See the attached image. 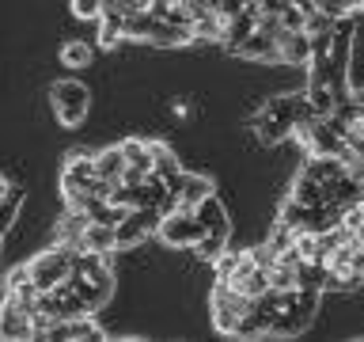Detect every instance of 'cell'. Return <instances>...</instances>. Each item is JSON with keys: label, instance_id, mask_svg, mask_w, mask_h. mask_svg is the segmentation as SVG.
I'll use <instances>...</instances> for the list:
<instances>
[{"label": "cell", "instance_id": "cell-1", "mask_svg": "<svg viewBox=\"0 0 364 342\" xmlns=\"http://www.w3.org/2000/svg\"><path fill=\"white\" fill-rule=\"evenodd\" d=\"M250 308H255V301L243 293H235L228 281L213 285V323L220 335H239V323L250 316Z\"/></svg>", "mask_w": 364, "mask_h": 342}, {"label": "cell", "instance_id": "cell-2", "mask_svg": "<svg viewBox=\"0 0 364 342\" xmlns=\"http://www.w3.org/2000/svg\"><path fill=\"white\" fill-rule=\"evenodd\" d=\"M50 103H53V114L61 125H80L87 118V107H91V95L80 80H57L50 88Z\"/></svg>", "mask_w": 364, "mask_h": 342}, {"label": "cell", "instance_id": "cell-3", "mask_svg": "<svg viewBox=\"0 0 364 342\" xmlns=\"http://www.w3.org/2000/svg\"><path fill=\"white\" fill-rule=\"evenodd\" d=\"M156 236L164 239L167 247H198V239L205 236V224L198 221L193 209H171V213H164Z\"/></svg>", "mask_w": 364, "mask_h": 342}, {"label": "cell", "instance_id": "cell-4", "mask_svg": "<svg viewBox=\"0 0 364 342\" xmlns=\"http://www.w3.org/2000/svg\"><path fill=\"white\" fill-rule=\"evenodd\" d=\"M167 209H159V205H141V209H133L125 221L118 224V247H133L141 244V239L156 236L159 232V221H164Z\"/></svg>", "mask_w": 364, "mask_h": 342}, {"label": "cell", "instance_id": "cell-5", "mask_svg": "<svg viewBox=\"0 0 364 342\" xmlns=\"http://www.w3.org/2000/svg\"><path fill=\"white\" fill-rule=\"evenodd\" d=\"M209 194H213V182L209 179L182 171V175L171 182V209H198Z\"/></svg>", "mask_w": 364, "mask_h": 342}, {"label": "cell", "instance_id": "cell-6", "mask_svg": "<svg viewBox=\"0 0 364 342\" xmlns=\"http://www.w3.org/2000/svg\"><path fill=\"white\" fill-rule=\"evenodd\" d=\"M0 338H34V312L16 304L11 296H4V308H0Z\"/></svg>", "mask_w": 364, "mask_h": 342}, {"label": "cell", "instance_id": "cell-7", "mask_svg": "<svg viewBox=\"0 0 364 342\" xmlns=\"http://www.w3.org/2000/svg\"><path fill=\"white\" fill-rule=\"evenodd\" d=\"M122 152H125V179L129 182H141L156 171V156L148 141H122Z\"/></svg>", "mask_w": 364, "mask_h": 342}, {"label": "cell", "instance_id": "cell-8", "mask_svg": "<svg viewBox=\"0 0 364 342\" xmlns=\"http://www.w3.org/2000/svg\"><path fill=\"white\" fill-rule=\"evenodd\" d=\"M311 34L307 31H284L277 38V57L281 65H307L311 61Z\"/></svg>", "mask_w": 364, "mask_h": 342}, {"label": "cell", "instance_id": "cell-9", "mask_svg": "<svg viewBox=\"0 0 364 342\" xmlns=\"http://www.w3.org/2000/svg\"><path fill=\"white\" fill-rule=\"evenodd\" d=\"M80 244L87 251H102V255H110L114 247H118V224H107V221H87L84 236H80Z\"/></svg>", "mask_w": 364, "mask_h": 342}, {"label": "cell", "instance_id": "cell-10", "mask_svg": "<svg viewBox=\"0 0 364 342\" xmlns=\"http://www.w3.org/2000/svg\"><path fill=\"white\" fill-rule=\"evenodd\" d=\"M235 53L247 57V61H281V57H277V38L266 34V31H255Z\"/></svg>", "mask_w": 364, "mask_h": 342}, {"label": "cell", "instance_id": "cell-11", "mask_svg": "<svg viewBox=\"0 0 364 342\" xmlns=\"http://www.w3.org/2000/svg\"><path fill=\"white\" fill-rule=\"evenodd\" d=\"M95 167H99V179L114 182V187H118V182H125V152H122V145L95 152Z\"/></svg>", "mask_w": 364, "mask_h": 342}, {"label": "cell", "instance_id": "cell-12", "mask_svg": "<svg viewBox=\"0 0 364 342\" xmlns=\"http://www.w3.org/2000/svg\"><path fill=\"white\" fill-rule=\"evenodd\" d=\"M193 213H198V221L205 224V232H224L228 236V213H224V205H220L216 194H209V198H205Z\"/></svg>", "mask_w": 364, "mask_h": 342}, {"label": "cell", "instance_id": "cell-13", "mask_svg": "<svg viewBox=\"0 0 364 342\" xmlns=\"http://www.w3.org/2000/svg\"><path fill=\"white\" fill-rule=\"evenodd\" d=\"M292 198L296 202H304V205H326V194H323V182L311 179L307 171H300L292 182Z\"/></svg>", "mask_w": 364, "mask_h": 342}, {"label": "cell", "instance_id": "cell-14", "mask_svg": "<svg viewBox=\"0 0 364 342\" xmlns=\"http://www.w3.org/2000/svg\"><path fill=\"white\" fill-rule=\"evenodd\" d=\"M148 145H152V156H156V175L167 179V182H175L182 175V167H178V160L171 156V148L159 145V141H148Z\"/></svg>", "mask_w": 364, "mask_h": 342}, {"label": "cell", "instance_id": "cell-15", "mask_svg": "<svg viewBox=\"0 0 364 342\" xmlns=\"http://www.w3.org/2000/svg\"><path fill=\"white\" fill-rule=\"evenodd\" d=\"M224 244H228V236L224 232H205L201 239H198V255L201 259H209V262H216L224 255Z\"/></svg>", "mask_w": 364, "mask_h": 342}, {"label": "cell", "instance_id": "cell-16", "mask_svg": "<svg viewBox=\"0 0 364 342\" xmlns=\"http://www.w3.org/2000/svg\"><path fill=\"white\" fill-rule=\"evenodd\" d=\"M61 61H65V65H73V68L91 65V46H87V42H68L65 50H61Z\"/></svg>", "mask_w": 364, "mask_h": 342}, {"label": "cell", "instance_id": "cell-17", "mask_svg": "<svg viewBox=\"0 0 364 342\" xmlns=\"http://www.w3.org/2000/svg\"><path fill=\"white\" fill-rule=\"evenodd\" d=\"M107 0H73V16L76 19H102Z\"/></svg>", "mask_w": 364, "mask_h": 342}, {"label": "cell", "instance_id": "cell-18", "mask_svg": "<svg viewBox=\"0 0 364 342\" xmlns=\"http://www.w3.org/2000/svg\"><path fill=\"white\" fill-rule=\"evenodd\" d=\"M315 8H318V11H326V16H334V19L357 16V11L349 8V0H315Z\"/></svg>", "mask_w": 364, "mask_h": 342}, {"label": "cell", "instance_id": "cell-19", "mask_svg": "<svg viewBox=\"0 0 364 342\" xmlns=\"http://www.w3.org/2000/svg\"><path fill=\"white\" fill-rule=\"evenodd\" d=\"M19 202H23V194H19L16 187H11V190L4 194V198H0V228H4V224L11 221V213L19 209Z\"/></svg>", "mask_w": 364, "mask_h": 342}, {"label": "cell", "instance_id": "cell-20", "mask_svg": "<svg viewBox=\"0 0 364 342\" xmlns=\"http://www.w3.org/2000/svg\"><path fill=\"white\" fill-rule=\"evenodd\" d=\"M8 190H11V187H8V179H4V175H0V198H4V194H8Z\"/></svg>", "mask_w": 364, "mask_h": 342}, {"label": "cell", "instance_id": "cell-21", "mask_svg": "<svg viewBox=\"0 0 364 342\" xmlns=\"http://www.w3.org/2000/svg\"><path fill=\"white\" fill-rule=\"evenodd\" d=\"M360 16H364V0H360Z\"/></svg>", "mask_w": 364, "mask_h": 342}]
</instances>
